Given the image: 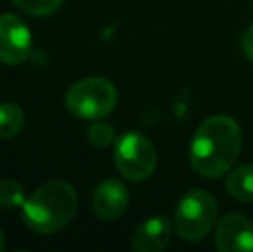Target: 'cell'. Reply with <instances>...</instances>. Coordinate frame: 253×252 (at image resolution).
Masks as SVG:
<instances>
[{"instance_id": "obj_10", "label": "cell", "mask_w": 253, "mask_h": 252, "mask_svg": "<svg viewBox=\"0 0 253 252\" xmlns=\"http://www.w3.org/2000/svg\"><path fill=\"white\" fill-rule=\"evenodd\" d=\"M227 192L234 199L253 202V164H245L233 169L226 182Z\"/></svg>"}, {"instance_id": "obj_16", "label": "cell", "mask_w": 253, "mask_h": 252, "mask_svg": "<svg viewBox=\"0 0 253 252\" xmlns=\"http://www.w3.org/2000/svg\"><path fill=\"white\" fill-rule=\"evenodd\" d=\"M3 247H5V240H3V233L0 230V251H3Z\"/></svg>"}, {"instance_id": "obj_5", "label": "cell", "mask_w": 253, "mask_h": 252, "mask_svg": "<svg viewBox=\"0 0 253 252\" xmlns=\"http://www.w3.org/2000/svg\"><path fill=\"white\" fill-rule=\"evenodd\" d=\"M114 161L124 178L131 182H143L155 169L157 151L143 135L126 133L117 140Z\"/></svg>"}, {"instance_id": "obj_11", "label": "cell", "mask_w": 253, "mask_h": 252, "mask_svg": "<svg viewBox=\"0 0 253 252\" xmlns=\"http://www.w3.org/2000/svg\"><path fill=\"white\" fill-rule=\"evenodd\" d=\"M24 112L19 105L10 104H0V137L9 138L17 135L24 126Z\"/></svg>"}, {"instance_id": "obj_1", "label": "cell", "mask_w": 253, "mask_h": 252, "mask_svg": "<svg viewBox=\"0 0 253 252\" xmlns=\"http://www.w3.org/2000/svg\"><path fill=\"white\" fill-rule=\"evenodd\" d=\"M241 151V130L233 118L217 114L205 119L191 142V166L205 178H220L236 162Z\"/></svg>"}, {"instance_id": "obj_15", "label": "cell", "mask_w": 253, "mask_h": 252, "mask_svg": "<svg viewBox=\"0 0 253 252\" xmlns=\"http://www.w3.org/2000/svg\"><path fill=\"white\" fill-rule=\"evenodd\" d=\"M243 50L247 54V57L253 62V24L248 28L243 37Z\"/></svg>"}, {"instance_id": "obj_7", "label": "cell", "mask_w": 253, "mask_h": 252, "mask_svg": "<svg viewBox=\"0 0 253 252\" xmlns=\"http://www.w3.org/2000/svg\"><path fill=\"white\" fill-rule=\"evenodd\" d=\"M215 244L220 252H252L253 223L238 212L226 214L217 226Z\"/></svg>"}, {"instance_id": "obj_13", "label": "cell", "mask_w": 253, "mask_h": 252, "mask_svg": "<svg viewBox=\"0 0 253 252\" xmlns=\"http://www.w3.org/2000/svg\"><path fill=\"white\" fill-rule=\"evenodd\" d=\"M21 10L30 16H50L60 7L62 0H12Z\"/></svg>"}, {"instance_id": "obj_6", "label": "cell", "mask_w": 253, "mask_h": 252, "mask_svg": "<svg viewBox=\"0 0 253 252\" xmlns=\"http://www.w3.org/2000/svg\"><path fill=\"white\" fill-rule=\"evenodd\" d=\"M31 54V35L24 21L14 14L0 16V61L9 66L23 64Z\"/></svg>"}, {"instance_id": "obj_17", "label": "cell", "mask_w": 253, "mask_h": 252, "mask_svg": "<svg viewBox=\"0 0 253 252\" xmlns=\"http://www.w3.org/2000/svg\"><path fill=\"white\" fill-rule=\"evenodd\" d=\"M252 10H253V0H252Z\"/></svg>"}, {"instance_id": "obj_9", "label": "cell", "mask_w": 253, "mask_h": 252, "mask_svg": "<svg viewBox=\"0 0 253 252\" xmlns=\"http://www.w3.org/2000/svg\"><path fill=\"white\" fill-rule=\"evenodd\" d=\"M170 242V221L166 216H155L138 226L133 235V249L138 252H160Z\"/></svg>"}, {"instance_id": "obj_4", "label": "cell", "mask_w": 253, "mask_h": 252, "mask_svg": "<svg viewBox=\"0 0 253 252\" xmlns=\"http://www.w3.org/2000/svg\"><path fill=\"white\" fill-rule=\"evenodd\" d=\"M217 202L209 192L191 190L179 201L176 209V230L181 239L198 242L212 230L217 218Z\"/></svg>"}, {"instance_id": "obj_3", "label": "cell", "mask_w": 253, "mask_h": 252, "mask_svg": "<svg viewBox=\"0 0 253 252\" xmlns=\"http://www.w3.org/2000/svg\"><path fill=\"white\" fill-rule=\"evenodd\" d=\"M66 105L76 118L100 119L117 105V90L105 78H84L67 90Z\"/></svg>"}, {"instance_id": "obj_12", "label": "cell", "mask_w": 253, "mask_h": 252, "mask_svg": "<svg viewBox=\"0 0 253 252\" xmlns=\"http://www.w3.org/2000/svg\"><path fill=\"white\" fill-rule=\"evenodd\" d=\"M24 189L14 180H0V207L14 209L24 204Z\"/></svg>"}, {"instance_id": "obj_8", "label": "cell", "mask_w": 253, "mask_h": 252, "mask_svg": "<svg viewBox=\"0 0 253 252\" xmlns=\"http://www.w3.org/2000/svg\"><path fill=\"white\" fill-rule=\"evenodd\" d=\"M93 211L102 221H116L129 205V192L117 180H103L93 194Z\"/></svg>"}, {"instance_id": "obj_2", "label": "cell", "mask_w": 253, "mask_h": 252, "mask_svg": "<svg viewBox=\"0 0 253 252\" xmlns=\"http://www.w3.org/2000/svg\"><path fill=\"white\" fill-rule=\"evenodd\" d=\"M78 195L66 182H48L31 194L23 204V218L37 233H55L74 218Z\"/></svg>"}, {"instance_id": "obj_14", "label": "cell", "mask_w": 253, "mask_h": 252, "mask_svg": "<svg viewBox=\"0 0 253 252\" xmlns=\"http://www.w3.org/2000/svg\"><path fill=\"white\" fill-rule=\"evenodd\" d=\"M88 140L95 147H109L116 140V130L109 123H95L88 130Z\"/></svg>"}]
</instances>
